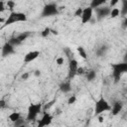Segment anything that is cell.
<instances>
[{
    "label": "cell",
    "mask_w": 127,
    "mask_h": 127,
    "mask_svg": "<svg viewBox=\"0 0 127 127\" xmlns=\"http://www.w3.org/2000/svg\"><path fill=\"white\" fill-rule=\"evenodd\" d=\"M77 52H78V54H79V56L82 58V59H87V54H86V52H85V50H84V48L83 47H77Z\"/></svg>",
    "instance_id": "18"
},
{
    "label": "cell",
    "mask_w": 127,
    "mask_h": 127,
    "mask_svg": "<svg viewBox=\"0 0 127 127\" xmlns=\"http://www.w3.org/2000/svg\"><path fill=\"white\" fill-rule=\"evenodd\" d=\"M50 34H51V28H49V27L45 28V29L41 32V36H42L43 38H47Z\"/></svg>",
    "instance_id": "21"
},
{
    "label": "cell",
    "mask_w": 127,
    "mask_h": 127,
    "mask_svg": "<svg viewBox=\"0 0 127 127\" xmlns=\"http://www.w3.org/2000/svg\"><path fill=\"white\" fill-rule=\"evenodd\" d=\"M111 67H112V76H113L115 82L119 81L121 78V75L127 71V64L126 63L111 64Z\"/></svg>",
    "instance_id": "1"
},
{
    "label": "cell",
    "mask_w": 127,
    "mask_h": 127,
    "mask_svg": "<svg viewBox=\"0 0 127 127\" xmlns=\"http://www.w3.org/2000/svg\"><path fill=\"white\" fill-rule=\"evenodd\" d=\"M6 4H7V9H9V10H11V11L13 12V9H14V7L16 6V3H15L13 0H8Z\"/></svg>",
    "instance_id": "22"
},
{
    "label": "cell",
    "mask_w": 127,
    "mask_h": 127,
    "mask_svg": "<svg viewBox=\"0 0 127 127\" xmlns=\"http://www.w3.org/2000/svg\"><path fill=\"white\" fill-rule=\"evenodd\" d=\"M31 36V33L29 32V31H26V32H23V33H20L19 35H17L16 37H13V38H11L8 42L12 45V46H14V47H17V46H20L25 40H27L29 37Z\"/></svg>",
    "instance_id": "6"
},
{
    "label": "cell",
    "mask_w": 127,
    "mask_h": 127,
    "mask_svg": "<svg viewBox=\"0 0 127 127\" xmlns=\"http://www.w3.org/2000/svg\"><path fill=\"white\" fill-rule=\"evenodd\" d=\"M26 21H27L26 14H24L22 12H15V11H13V12L10 13V15L8 16V18L5 20L3 27L12 25V24L17 23V22H26Z\"/></svg>",
    "instance_id": "2"
},
{
    "label": "cell",
    "mask_w": 127,
    "mask_h": 127,
    "mask_svg": "<svg viewBox=\"0 0 127 127\" xmlns=\"http://www.w3.org/2000/svg\"><path fill=\"white\" fill-rule=\"evenodd\" d=\"M78 67V63L75 59H70L68 62V78H73L76 75V69Z\"/></svg>",
    "instance_id": "8"
},
{
    "label": "cell",
    "mask_w": 127,
    "mask_h": 127,
    "mask_svg": "<svg viewBox=\"0 0 127 127\" xmlns=\"http://www.w3.org/2000/svg\"><path fill=\"white\" fill-rule=\"evenodd\" d=\"M107 0H91V3H90V7L92 9H95L99 6H102L104 3H106Z\"/></svg>",
    "instance_id": "15"
},
{
    "label": "cell",
    "mask_w": 127,
    "mask_h": 127,
    "mask_svg": "<svg viewBox=\"0 0 127 127\" xmlns=\"http://www.w3.org/2000/svg\"><path fill=\"white\" fill-rule=\"evenodd\" d=\"M119 1H120V0H111V1H110V6H111V7H114Z\"/></svg>",
    "instance_id": "31"
},
{
    "label": "cell",
    "mask_w": 127,
    "mask_h": 127,
    "mask_svg": "<svg viewBox=\"0 0 127 127\" xmlns=\"http://www.w3.org/2000/svg\"><path fill=\"white\" fill-rule=\"evenodd\" d=\"M122 107H123V105H122V103H121L120 101H116V102H114L112 108L110 109V110H111V115H112V116H116V115H118V114L120 113V111L122 110Z\"/></svg>",
    "instance_id": "13"
},
{
    "label": "cell",
    "mask_w": 127,
    "mask_h": 127,
    "mask_svg": "<svg viewBox=\"0 0 127 127\" xmlns=\"http://www.w3.org/2000/svg\"><path fill=\"white\" fill-rule=\"evenodd\" d=\"M84 73V68L81 66H78L76 69V74H83Z\"/></svg>",
    "instance_id": "28"
},
{
    "label": "cell",
    "mask_w": 127,
    "mask_h": 127,
    "mask_svg": "<svg viewBox=\"0 0 127 127\" xmlns=\"http://www.w3.org/2000/svg\"><path fill=\"white\" fill-rule=\"evenodd\" d=\"M85 75H86V79L88 81H92L96 77V71L94 69H89L88 71L85 72Z\"/></svg>",
    "instance_id": "16"
},
{
    "label": "cell",
    "mask_w": 127,
    "mask_h": 127,
    "mask_svg": "<svg viewBox=\"0 0 127 127\" xmlns=\"http://www.w3.org/2000/svg\"><path fill=\"white\" fill-rule=\"evenodd\" d=\"M127 13V2L126 0H123V11H122V15H126Z\"/></svg>",
    "instance_id": "26"
},
{
    "label": "cell",
    "mask_w": 127,
    "mask_h": 127,
    "mask_svg": "<svg viewBox=\"0 0 127 127\" xmlns=\"http://www.w3.org/2000/svg\"><path fill=\"white\" fill-rule=\"evenodd\" d=\"M60 89L62 92L64 93H67L71 90V84H70V81L69 80H66V81H64L60 84Z\"/></svg>",
    "instance_id": "14"
},
{
    "label": "cell",
    "mask_w": 127,
    "mask_h": 127,
    "mask_svg": "<svg viewBox=\"0 0 127 127\" xmlns=\"http://www.w3.org/2000/svg\"><path fill=\"white\" fill-rule=\"evenodd\" d=\"M29 75H30V73H29V72H25V73H23V74H22L21 78H22V79H24V80H27V79L29 78Z\"/></svg>",
    "instance_id": "29"
},
{
    "label": "cell",
    "mask_w": 127,
    "mask_h": 127,
    "mask_svg": "<svg viewBox=\"0 0 127 127\" xmlns=\"http://www.w3.org/2000/svg\"><path fill=\"white\" fill-rule=\"evenodd\" d=\"M110 109H111V106H110V104L108 103V101H107L105 98L101 97V98H99V99L95 102V105H94V115H95V116L100 115V114H102L103 112L108 111V110H110Z\"/></svg>",
    "instance_id": "3"
},
{
    "label": "cell",
    "mask_w": 127,
    "mask_h": 127,
    "mask_svg": "<svg viewBox=\"0 0 127 127\" xmlns=\"http://www.w3.org/2000/svg\"><path fill=\"white\" fill-rule=\"evenodd\" d=\"M19 118H21V114L19 112H12L10 115H9V119L12 121V122H15L16 120H18Z\"/></svg>",
    "instance_id": "17"
},
{
    "label": "cell",
    "mask_w": 127,
    "mask_h": 127,
    "mask_svg": "<svg viewBox=\"0 0 127 127\" xmlns=\"http://www.w3.org/2000/svg\"><path fill=\"white\" fill-rule=\"evenodd\" d=\"M34 74H35L36 76H40V75H41V71L37 69V70H35V72H34Z\"/></svg>",
    "instance_id": "33"
},
{
    "label": "cell",
    "mask_w": 127,
    "mask_h": 127,
    "mask_svg": "<svg viewBox=\"0 0 127 127\" xmlns=\"http://www.w3.org/2000/svg\"><path fill=\"white\" fill-rule=\"evenodd\" d=\"M3 22H5V20L2 17H0V23H3Z\"/></svg>",
    "instance_id": "36"
},
{
    "label": "cell",
    "mask_w": 127,
    "mask_h": 127,
    "mask_svg": "<svg viewBox=\"0 0 127 127\" xmlns=\"http://www.w3.org/2000/svg\"><path fill=\"white\" fill-rule=\"evenodd\" d=\"M119 14H120V10H119L118 8H113V9L110 10L109 16H110L111 18H116V17L119 16Z\"/></svg>",
    "instance_id": "19"
},
{
    "label": "cell",
    "mask_w": 127,
    "mask_h": 127,
    "mask_svg": "<svg viewBox=\"0 0 127 127\" xmlns=\"http://www.w3.org/2000/svg\"><path fill=\"white\" fill-rule=\"evenodd\" d=\"M81 13H82V8H77L75 10V12H74V16L75 17H79V16H81Z\"/></svg>",
    "instance_id": "27"
},
{
    "label": "cell",
    "mask_w": 127,
    "mask_h": 127,
    "mask_svg": "<svg viewBox=\"0 0 127 127\" xmlns=\"http://www.w3.org/2000/svg\"><path fill=\"white\" fill-rule=\"evenodd\" d=\"M92 12H93V9L89 6V7H86L84 9H82V13H81V23L82 24H87L91 21V18H92Z\"/></svg>",
    "instance_id": "7"
},
{
    "label": "cell",
    "mask_w": 127,
    "mask_h": 127,
    "mask_svg": "<svg viewBox=\"0 0 127 127\" xmlns=\"http://www.w3.org/2000/svg\"><path fill=\"white\" fill-rule=\"evenodd\" d=\"M58 14H59V10H58L57 4H55V3H49V4H46V5L44 6L41 16L45 18V17L56 16V15H58Z\"/></svg>",
    "instance_id": "5"
},
{
    "label": "cell",
    "mask_w": 127,
    "mask_h": 127,
    "mask_svg": "<svg viewBox=\"0 0 127 127\" xmlns=\"http://www.w3.org/2000/svg\"><path fill=\"white\" fill-rule=\"evenodd\" d=\"M41 55V53L39 51H31L29 53H27L24 57V63L28 64V63H31L33 61H35L39 56Z\"/></svg>",
    "instance_id": "12"
},
{
    "label": "cell",
    "mask_w": 127,
    "mask_h": 127,
    "mask_svg": "<svg viewBox=\"0 0 127 127\" xmlns=\"http://www.w3.org/2000/svg\"><path fill=\"white\" fill-rule=\"evenodd\" d=\"M25 124H26L25 120H24V119H21V118H19L18 120H16V121L14 122V125H15V127H20V126H24Z\"/></svg>",
    "instance_id": "23"
},
{
    "label": "cell",
    "mask_w": 127,
    "mask_h": 127,
    "mask_svg": "<svg viewBox=\"0 0 127 127\" xmlns=\"http://www.w3.org/2000/svg\"><path fill=\"white\" fill-rule=\"evenodd\" d=\"M98 116V121L101 123V122H103V120H104V118H103V116H100V115H97Z\"/></svg>",
    "instance_id": "34"
},
{
    "label": "cell",
    "mask_w": 127,
    "mask_h": 127,
    "mask_svg": "<svg viewBox=\"0 0 127 127\" xmlns=\"http://www.w3.org/2000/svg\"><path fill=\"white\" fill-rule=\"evenodd\" d=\"M51 33H53L54 35H59L58 31H56V30H53V29H51Z\"/></svg>",
    "instance_id": "35"
},
{
    "label": "cell",
    "mask_w": 127,
    "mask_h": 127,
    "mask_svg": "<svg viewBox=\"0 0 127 127\" xmlns=\"http://www.w3.org/2000/svg\"><path fill=\"white\" fill-rule=\"evenodd\" d=\"M64 59L63 57H59V58L56 59V64H57L58 65H62V64H64Z\"/></svg>",
    "instance_id": "25"
},
{
    "label": "cell",
    "mask_w": 127,
    "mask_h": 127,
    "mask_svg": "<svg viewBox=\"0 0 127 127\" xmlns=\"http://www.w3.org/2000/svg\"><path fill=\"white\" fill-rule=\"evenodd\" d=\"M42 110V103H33L28 107V113H27V120L33 121L37 118V116L40 114Z\"/></svg>",
    "instance_id": "4"
},
{
    "label": "cell",
    "mask_w": 127,
    "mask_h": 127,
    "mask_svg": "<svg viewBox=\"0 0 127 127\" xmlns=\"http://www.w3.org/2000/svg\"><path fill=\"white\" fill-rule=\"evenodd\" d=\"M106 51H107V47H106V46H101V47L96 51V54H97L98 57H101V56H103V55L105 54Z\"/></svg>",
    "instance_id": "20"
},
{
    "label": "cell",
    "mask_w": 127,
    "mask_h": 127,
    "mask_svg": "<svg viewBox=\"0 0 127 127\" xmlns=\"http://www.w3.org/2000/svg\"><path fill=\"white\" fill-rule=\"evenodd\" d=\"M75 101H76V96H75V95H71V96L68 98V100H67V104H69V105L74 104Z\"/></svg>",
    "instance_id": "24"
},
{
    "label": "cell",
    "mask_w": 127,
    "mask_h": 127,
    "mask_svg": "<svg viewBox=\"0 0 127 127\" xmlns=\"http://www.w3.org/2000/svg\"><path fill=\"white\" fill-rule=\"evenodd\" d=\"M14 48H15V47L12 46L9 42L5 43V44L3 45V47H2V50H1V55H2V57H3V58H6V57H8V56L14 54V53H15V49H14Z\"/></svg>",
    "instance_id": "10"
},
{
    "label": "cell",
    "mask_w": 127,
    "mask_h": 127,
    "mask_svg": "<svg viewBox=\"0 0 127 127\" xmlns=\"http://www.w3.org/2000/svg\"><path fill=\"white\" fill-rule=\"evenodd\" d=\"M110 8L109 7H102V6H99L97 8H95V12H96V15H97V19L98 20H101L103 18H106L107 16H109V13H110Z\"/></svg>",
    "instance_id": "9"
},
{
    "label": "cell",
    "mask_w": 127,
    "mask_h": 127,
    "mask_svg": "<svg viewBox=\"0 0 127 127\" xmlns=\"http://www.w3.org/2000/svg\"><path fill=\"white\" fill-rule=\"evenodd\" d=\"M52 120H53V116L48 113V112H45L42 116V118L40 119L39 123H38V126L39 127H44V126H48L52 123Z\"/></svg>",
    "instance_id": "11"
},
{
    "label": "cell",
    "mask_w": 127,
    "mask_h": 127,
    "mask_svg": "<svg viewBox=\"0 0 127 127\" xmlns=\"http://www.w3.org/2000/svg\"><path fill=\"white\" fill-rule=\"evenodd\" d=\"M5 105H6V102H5V100L1 99V100H0V108H4V107H5Z\"/></svg>",
    "instance_id": "32"
},
{
    "label": "cell",
    "mask_w": 127,
    "mask_h": 127,
    "mask_svg": "<svg viewBox=\"0 0 127 127\" xmlns=\"http://www.w3.org/2000/svg\"><path fill=\"white\" fill-rule=\"evenodd\" d=\"M5 5H4V2L3 1H0V13H2L4 10H5Z\"/></svg>",
    "instance_id": "30"
}]
</instances>
